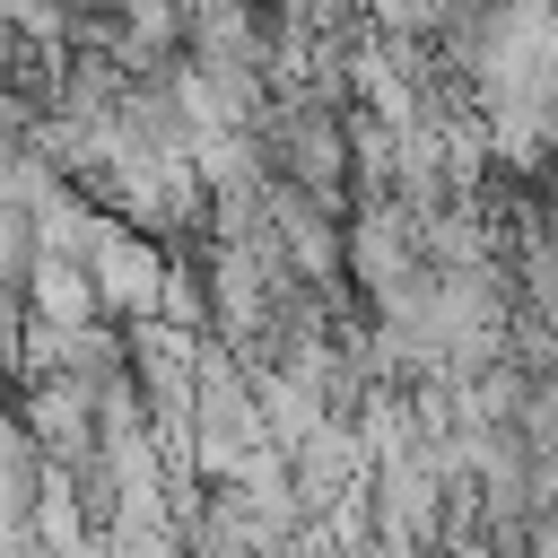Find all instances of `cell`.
Returning <instances> with one entry per match:
<instances>
[{
    "label": "cell",
    "mask_w": 558,
    "mask_h": 558,
    "mask_svg": "<svg viewBox=\"0 0 558 558\" xmlns=\"http://www.w3.org/2000/svg\"><path fill=\"white\" fill-rule=\"evenodd\" d=\"M253 157L270 183H296L314 201H349V105L314 96V87H279L253 122Z\"/></svg>",
    "instance_id": "6da1fadb"
},
{
    "label": "cell",
    "mask_w": 558,
    "mask_h": 558,
    "mask_svg": "<svg viewBox=\"0 0 558 558\" xmlns=\"http://www.w3.org/2000/svg\"><path fill=\"white\" fill-rule=\"evenodd\" d=\"M87 279H96V305H105V323H148V314H166V270H174V253L166 244H148L140 227H122V218H105V235L87 244V262H78Z\"/></svg>",
    "instance_id": "7a4b0ae2"
},
{
    "label": "cell",
    "mask_w": 558,
    "mask_h": 558,
    "mask_svg": "<svg viewBox=\"0 0 558 558\" xmlns=\"http://www.w3.org/2000/svg\"><path fill=\"white\" fill-rule=\"evenodd\" d=\"M26 323H52V331H87V323H105V305H96V279L70 262V253H44L26 279Z\"/></svg>",
    "instance_id": "3957f363"
},
{
    "label": "cell",
    "mask_w": 558,
    "mask_h": 558,
    "mask_svg": "<svg viewBox=\"0 0 558 558\" xmlns=\"http://www.w3.org/2000/svg\"><path fill=\"white\" fill-rule=\"evenodd\" d=\"M44 480H52L44 445L26 436V418H17V410H0V532H26V514H35Z\"/></svg>",
    "instance_id": "277c9868"
}]
</instances>
